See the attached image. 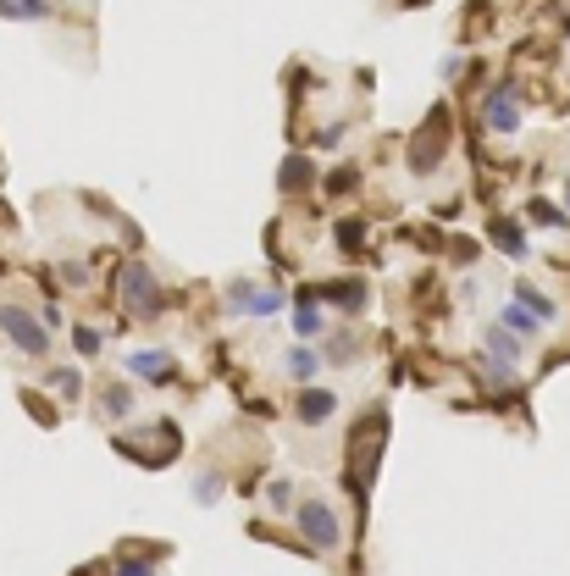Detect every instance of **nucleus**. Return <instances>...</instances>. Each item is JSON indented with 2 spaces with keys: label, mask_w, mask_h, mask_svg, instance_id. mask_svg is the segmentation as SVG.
<instances>
[{
  "label": "nucleus",
  "mask_w": 570,
  "mask_h": 576,
  "mask_svg": "<svg viewBox=\"0 0 570 576\" xmlns=\"http://www.w3.org/2000/svg\"><path fill=\"white\" fill-rule=\"evenodd\" d=\"M17 6H23L28 17H45V12H50V0H17Z\"/></svg>",
  "instance_id": "obj_30"
},
{
  "label": "nucleus",
  "mask_w": 570,
  "mask_h": 576,
  "mask_svg": "<svg viewBox=\"0 0 570 576\" xmlns=\"http://www.w3.org/2000/svg\"><path fill=\"white\" fill-rule=\"evenodd\" d=\"M128 372L139 377V383H155V388H167L178 366H172V355H167V349H133V355H128Z\"/></svg>",
  "instance_id": "obj_6"
},
{
  "label": "nucleus",
  "mask_w": 570,
  "mask_h": 576,
  "mask_svg": "<svg viewBox=\"0 0 570 576\" xmlns=\"http://www.w3.org/2000/svg\"><path fill=\"white\" fill-rule=\"evenodd\" d=\"M482 122L493 133H515V128H521V106H515L510 89H493V95L482 100Z\"/></svg>",
  "instance_id": "obj_7"
},
{
  "label": "nucleus",
  "mask_w": 570,
  "mask_h": 576,
  "mask_svg": "<svg viewBox=\"0 0 570 576\" xmlns=\"http://www.w3.org/2000/svg\"><path fill=\"white\" fill-rule=\"evenodd\" d=\"M283 366H288V377H299V383H316V372H321V349L294 344V349L283 355Z\"/></svg>",
  "instance_id": "obj_11"
},
{
  "label": "nucleus",
  "mask_w": 570,
  "mask_h": 576,
  "mask_svg": "<svg viewBox=\"0 0 570 576\" xmlns=\"http://www.w3.org/2000/svg\"><path fill=\"white\" fill-rule=\"evenodd\" d=\"M117 576H155V565H150V560H122Z\"/></svg>",
  "instance_id": "obj_27"
},
{
  "label": "nucleus",
  "mask_w": 570,
  "mask_h": 576,
  "mask_svg": "<svg viewBox=\"0 0 570 576\" xmlns=\"http://www.w3.org/2000/svg\"><path fill=\"white\" fill-rule=\"evenodd\" d=\"M283 300H288V294H283V288H255V305H250V316H277V311H283Z\"/></svg>",
  "instance_id": "obj_19"
},
{
  "label": "nucleus",
  "mask_w": 570,
  "mask_h": 576,
  "mask_svg": "<svg viewBox=\"0 0 570 576\" xmlns=\"http://www.w3.org/2000/svg\"><path fill=\"white\" fill-rule=\"evenodd\" d=\"M532 222H543V228H559V211H554V205H537V200H532Z\"/></svg>",
  "instance_id": "obj_28"
},
{
  "label": "nucleus",
  "mask_w": 570,
  "mask_h": 576,
  "mask_svg": "<svg viewBox=\"0 0 570 576\" xmlns=\"http://www.w3.org/2000/svg\"><path fill=\"white\" fill-rule=\"evenodd\" d=\"M355 349H360V338H355V333L327 338V360H355Z\"/></svg>",
  "instance_id": "obj_24"
},
{
  "label": "nucleus",
  "mask_w": 570,
  "mask_h": 576,
  "mask_svg": "<svg viewBox=\"0 0 570 576\" xmlns=\"http://www.w3.org/2000/svg\"><path fill=\"white\" fill-rule=\"evenodd\" d=\"M72 344H78V355H100V349H106V333L89 327V322H78L72 327Z\"/></svg>",
  "instance_id": "obj_18"
},
{
  "label": "nucleus",
  "mask_w": 570,
  "mask_h": 576,
  "mask_svg": "<svg viewBox=\"0 0 570 576\" xmlns=\"http://www.w3.org/2000/svg\"><path fill=\"white\" fill-rule=\"evenodd\" d=\"M493 244H499L510 261H521V255H526V239H521V228H515V222H493Z\"/></svg>",
  "instance_id": "obj_16"
},
{
  "label": "nucleus",
  "mask_w": 570,
  "mask_h": 576,
  "mask_svg": "<svg viewBox=\"0 0 570 576\" xmlns=\"http://www.w3.org/2000/svg\"><path fill=\"white\" fill-rule=\"evenodd\" d=\"M61 277H67V283H78V288L89 283V272H84V266H78V261H67V266H61Z\"/></svg>",
  "instance_id": "obj_29"
},
{
  "label": "nucleus",
  "mask_w": 570,
  "mask_h": 576,
  "mask_svg": "<svg viewBox=\"0 0 570 576\" xmlns=\"http://www.w3.org/2000/svg\"><path fill=\"white\" fill-rule=\"evenodd\" d=\"M266 504H272V510H288V504H294V488H288V482H266Z\"/></svg>",
  "instance_id": "obj_25"
},
{
  "label": "nucleus",
  "mask_w": 570,
  "mask_h": 576,
  "mask_svg": "<svg viewBox=\"0 0 570 576\" xmlns=\"http://www.w3.org/2000/svg\"><path fill=\"white\" fill-rule=\"evenodd\" d=\"M360 244H366V222H344V228H338V250L355 255Z\"/></svg>",
  "instance_id": "obj_22"
},
{
  "label": "nucleus",
  "mask_w": 570,
  "mask_h": 576,
  "mask_svg": "<svg viewBox=\"0 0 570 576\" xmlns=\"http://www.w3.org/2000/svg\"><path fill=\"white\" fill-rule=\"evenodd\" d=\"M487 355L493 360H504V366H515V360H521V338L510 333V327H487Z\"/></svg>",
  "instance_id": "obj_13"
},
{
  "label": "nucleus",
  "mask_w": 570,
  "mask_h": 576,
  "mask_svg": "<svg viewBox=\"0 0 570 576\" xmlns=\"http://www.w3.org/2000/svg\"><path fill=\"white\" fill-rule=\"evenodd\" d=\"M443 150H449V117H443V111H432L427 128L410 139V172H416V178H427V172L443 161Z\"/></svg>",
  "instance_id": "obj_5"
},
{
  "label": "nucleus",
  "mask_w": 570,
  "mask_h": 576,
  "mask_svg": "<svg viewBox=\"0 0 570 576\" xmlns=\"http://www.w3.org/2000/svg\"><path fill=\"white\" fill-rule=\"evenodd\" d=\"M0 338L28 360H45L50 355V327L28 311L23 300H0Z\"/></svg>",
  "instance_id": "obj_2"
},
{
  "label": "nucleus",
  "mask_w": 570,
  "mask_h": 576,
  "mask_svg": "<svg viewBox=\"0 0 570 576\" xmlns=\"http://www.w3.org/2000/svg\"><path fill=\"white\" fill-rule=\"evenodd\" d=\"M382 449H388V410H366V416L355 421V432H349V493H355L360 504H366L371 482H377V460Z\"/></svg>",
  "instance_id": "obj_1"
},
{
  "label": "nucleus",
  "mask_w": 570,
  "mask_h": 576,
  "mask_svg": "<svg viewBox=\"0 0 570 576\" xmlns=\"http://www.w3.org/2000/svg\"><path fill=\"white\" fill-rule=\"evenodd\" d=\"M504 327H510L515 338H537V327H543V322H537V316L526 311V305H515V300H510V305H504Z\"/></svg>",
  "instance_id": "obj_15"
},
{
  "label": "nucleus",
  "mask_w": 570,
  "mask_h": 576,
  "mask_svg": "<svg viewBox=\"0 0 570 576\" xmlns=\"http://www.w3.org/2000/svg\"><path fill=\"white\" fill-rule=\"evenodd\" d=\"M316 300H327V305H338V311H360L366 305V283H321L316 288Z\"/></svg>",
  "instance_id": "obj_10"
},
{
  "label": "nucleus",
  "mask_w": 570,
  "mask_h": 576,
  "mask_svg": "<svg viewBox=\"0 0 570 576\" xmlns=\"http://www.w3.org/2000/svg\"><path fill=\"white\" fill-rule=\"evenodd\" d=\"M194 499H200V504H216V499H222V477H216V471H200V482H194Z\"/></svg>",
  "instance_id": "obj_23"
},
{
  "label": "nucleus",
  "mask_w": 570,
  "mask_h": 576,
  "mask_svg": "<svg viewBox=\"0 0 570 576\" xmlns=\"http://www.w3.org/2000/svg\"><path fill=\"white\" fill-rule=\"evenodd\" d=\"M50 383H56L61 399H78V394H84V377L72 372V366H56V372H50Z\"/></svg>",
  "instance_id": "obj_20"
},
{
  "label": "nucleus",
  "mask_w": 570,
  "mask_h": 576,
  "mask_svg": "<svg viewBox=\"0 0 570 576\" xmlns=\"http://www.w3.org/2000/svg\"><path fill=\"white\" fill-rule=\"evenodd\" d=\"M305 183H310V161H305V156H294V161L283 167V194H299Z\"/></svg>",
  "instance_id": "obj_21"
},
{
  "label": "nucleus",
  "mask_w": 570,
  "mask_h": 576,
  "mask_svg": "<svg viewBox=\"0 0 570 576\" xmlns=\"http://www.w3.org/2000/svg\"><path fill=\"white\" fill-rule=\"evenodd\" d=\"M333 410H338V394H333V388H305V394H299V405H294V416L305 421V427H321Z\"/></svg>",
  "instance_id": "obj_8"
},
{
  "label": "nucleus",
  "mask_w": 570,
  "mask_h": 576,
  "mask_svg": "<svg viewBox=\"0 0 570 576\" xmlns=\"http://www.w3.org/2000/svg\"><path fill=\"white\" fill-rule=\"evenodd\" d=\"M250 305H255V283H244V277H238V283H227V311L250 316Z\"/></svg>",
  "instance_id": "obj_17"
},
{
  "label": "nucleus",
  "mask_w": 570,
  "mask_h": 576,
  "mask_svg": "<svg viewBox=\"0 0 570 576\" xmlns=\"http://www.w3.org/2000/svg\"><path fill=\"white\" fill-rule=\"evenodd\" d=\"M294 333L305 338H321V311H316V288H299V316H294Z\"/></svg>",
  "instance_id": "obj_12"
},
{
  "label": "nucleus",
  "mask_w": 570,
  "mask_h": 576,
  "mask_svg": "<svg viewBox=\"0 0 570 576\" xmlns=\"http://www.w3.org/2000/svg\"><path fill=\"white\" fill-rule=\"evenodd\" d=\"M515 305H526V311H532L537 316V322H554V300H548V294H537V288L532 283H515Z\"/></svg>",
  "instance_id": "obj_14"
},
{
  "label": "nucleus",
  "mask_w": 570,
  "mask_h": 576,
  "mask_svg": "<svg viewBox=\"0 0 570 576\" xmlns=\"http://www.w3.org/2000/svg\"><path fill=\"white\" fill-rule=\"evenodd\" d=\"M288 516H294L299 538H305L316 554H333L338 543H344V521H338V510H333L327 499H299Z\"/></svg>",
  "instance_id": "obj_4"
},
{
  "label": "nucleus",
  "mask_w": 570,
  "mask_h": 576,
  "mask_svg": "<svg viewBox=\"0 0 570 576\" xmlns=\"http://www.w3.org/2000/svg\"><path fill=\"white\" fill-rule=\"evenodd\" d=\"M128 410H133V388L128 383H106L95 394V416L100 421H128Z\"/></svg>",
  "instance_id": "obj_9"
},
{
  "label": "nucleus",
  "mask_w": 570,
  "mask_h": 576,
  "mask_svg": "<svg viewBox=\"0 0 570 576\" xmlns=\"http://www.w3.org/2000/svg\"><path fill=\"white\" fill-rule=\"evenodd\" d=\"M355 189V167H338L333 178H327V194H349Z\"/></svg>",
  "instance_id": "obj_26"
},
{
  "label": "nucleus",
  "mask_w": 570,
  "mask_h": 576,
  "mask_svg": "<svg viewBox=\"0 0 570 576\" xmlns=\"http://www.w3.org/2000/svg\"><path fill=\"white\" fill-rule=\"evenodd\" d=\"M117 294H122V311L139 316V322H155L161 305H167V294H161V283H155V272L144 261H128L117 272Z\"/></svg>",
  "instance_id": "obj_3"
}]
</instances>
